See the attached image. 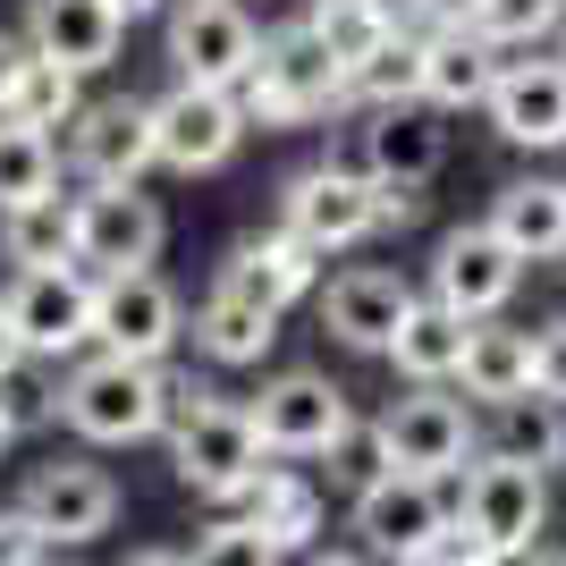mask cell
Masks as SVG:
<instances>
[{
  "instance_id": "1",
  "label": "cell",
  "mask_w": 566,
  "mask_h": 566,
  "mask_svg": "<svg viewBox=\"0 0 566 566\" xmlns=\"http://www.w3.org/2000/svg\"><path fill=\"white\" fill-rule=\"evenodd\" d=\"M60 423L94 449H136L169 423L161 398V364H127V355H85L69 380H60Z\"/></svg>"
},
{
  "instance_id": "2",
  "label": "cell",
  "mask_w": 566,
  "mask_h": 566,
  "mask_svg": "<svg viewBox=\"0 0 566 566\" xmlns=\"http://www.w3.org/2000/svg\"><path fill=\"white\" fill-rule=\"evenodd\" d=\"M331 102H338V60H331V43H322L305 18L280 25V34H262L254 69H245V85H237L245 127H305V118H322Z\"/></svg>"
},
{
  "instance_id": "3",
  "label": "cell",
  "mask_w": 566,
  "mask_h": 566,
  "mask_svg": "<svg viewBox=\"0 0 566 566\" xmlns=\"http://www.w3.org/2000/svg\"><path fill=\"white\" fill-rule=\"evenodd\" d=\"M254 415V440L262 457H338L355 440V406L338 380L322 373H280V380H262V398L245 406Z\"/></svg>"
},
{
  "instance_id": "4",
  "label": "cell",
  "mask_w": 566,
  "mask_h": 566,
  "mask_svg": "<svg viewBox=\"0 0 566 566\" xmlns=\"http://www.w3.org/2000/svg\"><path fill=\"white\" fill-rule=\"evenodd\" d=\"M9 331L25 355L43 364H69L76 347H94V271L85 262H43V271H18V287L0 296Z\"/></svg>"
},
{
  "instance_id": "5",
  "label": "cell",
  "mask_w": 566,
  "mask_h": 566,
  "mask_svg": "<svg viewBox=\"0 0 566 566\" xmlns=\"http://www.w3.org/2000/svg\"><path fill=\"white\" fill-rule=\"evenodd\" d=\"M245 144V111H237V94H220V85H169L161 102H153V161L178 169V178H203V169H220Z\"/></svg>"
},
{
  "instance_id": "6",
  "label": "cell",
  "mask_w": 566,
  "mask_h": 566,
  "mask_svg": "<svg viewBox=\"0 0 566 566\" xmlns=\"http://www.w3.org/2000/svg\"><path fill=\"white\" fill-rule=\"evenodd\" d=\"M542 516H549L542 473L516 465V457H482V465L465 473V499H457L449 524H465L491 558H524V549H533V533H542Z\"/></svg>"
},
{
  "instance_id": "7",
  "label": "cell",
  "mask_w": 566,
  "mask_h": 566,
  "mask_svg": "<svg viewBox=\"0 0 566 566\" xmlns=\"http://www.w3.org/2000/svg\"><path fill=\"white\" fill-rule=\"evenodd\" d=\"M169 465H178V482L203 499H229L245 473L262 465V440H254V415L229 398H203L195 415H178L169 423Z\"/></svg>"
},
{
  "instance_id": "8",
  "label": "cell",
  "mask_w": 566,
  "mask_h": 566,
  "mask_svg": "<svg viewBox=\"0 0 566 566\" xmlns=\"http://www.w3.org/2000/svg\"><path fill=\"white\" fill-rule=\"evenodd\" d=\"M373 449H380L389 473H423V482H440V473H465L473 415L457 398H440V389H415V398H398L389 415H380Z\"/></svg>"
},
{
  "instance_id": "9",
  "label": "cell",
  "mask_w": 566,
  "mask_h": 566,
  "mask_svg": "<svg viewBox=\"0 0 566 566\" xmlns=\"http://www.w3.org/2000/svg\"><path fill=\"white\" fill-rule=\"evenodd\" d=\"M178 296H169L161 271H111L94 280V347L127 355V364H161L169 338H178Z\"/></svg>"
},
{
  "instance_id": "10",
  "label": "cell",
  "mask_w": 566,
  "mask_h": 566,
  "mask_svg": "<svg viewBox=\"0 0 566 566\" xmlns=\"http://www.w3.org/2000/svg\"><path fill=\"white\" fill-rule=\"evenodd\" d=\"M254 18L237 9V0H178L169 9V60H178V76L187 85H220V94H237L245 85V69H254Z\"/></svg>"
},
{
  "instance_id": "11",
  "label": "cell",
  "mask_w": 566,
  "mask_h": 566,
  "mask_svg": "<svg viewBox=\"0 0 566 566\" xmlns=\"http://www.w3.org/2000/svg\"><path fill=\"white\" fill-rule=\"evenodd\" d=\"M161 203L136 187H94L76 195V262L94 271V280H111V271H153V254H161Z\"/></svg>"
},
{
  "instance_id": "12",
  "label": "cell",
  "mask_w": 566,
  "mask_h": 566,
  "mask_svg": "<svg viewBox=\"0 0 566 566\" xmlns=\"http://www.w3.org/2000/svg\"><path fill=\"white\" fill-rule=\"evenodd\" d=\"M516 280H524V262L491 237V220H473V229L440 237V262H431V305H449L457 322H491V313L516 296Z\"/></svg>"
},
{
  "instance_id": "13",
  "label": "cell",
  "mask_w": 566,
  "mask_h": 566,
  "mask_svg": "<svg viewBox=\"0 0 566 566\" xmlns=\"http://www.w3.org/2000/svg\"><path fill=\"white\" fill-rule=\"evenodd\" d=\"M69 161L85 187H136L153 169V102H85L69 118Z\"/></svg>"
},
{
  "instance_id": "14",
  "label": "cell",
  "mask_w": 566,
  "mask_h": 566,
  "mask_svg": "<svg viewBox=\"0 0 566 566\" xmlns=\"http://www.w3.org/2000/svg\"><path fill=\"white\" fill-rule=\"evenodd\" d=\"M25 524L43 533L51 549L60 542H102L111 533V516H118V482L102 465H34V482H25Z\"/></svg>"
},
{
  "instance_id": "15",
  "label": "cell",
  "mask_w": 566,
  "mask_h": 566,
  "mask_svg": "<svg viewBox=\"0 0 566 566\" xmlns=\"http://www.w3.org/2000/svg\"><path fill=\"white\" fill-rule=\"evenodd\" d=\"M482 111H491V127L507 144H524V153L566 144V60H499Z\"/></svg>"
},
{
  "instance_id": "16",
  "label": "cell",
  "mask_w": 566,
  "mask_h": 566,
  "mask_svg": "<svg viewBox=\"0 0 566 566\" xmlns=\"http://www.w3.org/2000/svg\"><path fill=\"white\" fill-rule=\"evenodd\" d=\"M313 280H322V254H313L296 229L245 237V245L220 262V296H237V305H254V313H287L296 296H313Z\"/></svg>"
},
{
  "instance_id": "17",
  "label": "cell",
  "mask_w": 566,
  "mask_h": 566,
  "mask_svg": "<svg viewBox=\"0 0 566 566\" xmlns=\"http://www.w3.org/2000/svg\"><path fill=\"white\" fill-rule=\"evenodd\" d=\"M440 524H449V507H440V482H423V473H389L380 465L373 482H355V533H364L380 558L423 549Z\"/></svg>"
},
{
  "instance_id": "18",
  "label": "cell",
  "mask_w": 566,
  "mask_h": 566,
  "mask_svg": "<svg viewBox=\"0 0 566 566\" xmlns=\"http://www.w3.org/2000/svg\"><path fill=\"white\" fill-rule=\"evenodd\" d=\"M280 229H296L313 254H338V245H364L373 237V178H355V169H305L280 203Z\"/></svg>"
},
{
  "instance_id": "19",
  "label": "cell",
  "mask_w": 566,
  "mask_h": 566,
  "mask_svg": "<svg viewBox=\"0 0 566 566\" xmlns=\"http://www.w3.org/2000/svg\"><path fill=\"white\" fill-rule=\"evenodd\" d=\"M127 43V18L111 0H34V25H25V51L60 60L69 76H102Z\"/></svg>"
},
{
  "instance_id": "20",
  "label": "cell",
  "mask_w": 566,
  "mask_h": 566,
  "mask_svg": "<svg viewBox=\"0 0 566 566\" xmlns=\"http://www.w3.org/2000/svg\"><path fill=\"white\" fill-rule=\"evenodd\" d=\"M406 305H415V287H406L398 271L355 262V271H338V280H331V296H322V322H331V338H347V347L380 355L389 338H398Z\"/></svg>"
},
{
  "instance_id": "21",
  "label": "cell",
  "mask_w": 566,
  "mask_h": 566,
  "mask_svg": "<svg viewBox=\"0 0 566 566\" xmlns=\"http://www.w3.org/2000/svg\"><path fill=\"white\" fill-rule=\"evenodd\" d=\"M220 507H245V516H229V524H254L271 549H313V533H322V491L287 465H254Z\"/></svg>"
},
{
  "instance_id": "22",
  "label": "cell",
  "mask_w": 566,
  "mask_h": 566,
  "mask_svg": "<svg viewBox=\"0 0 566 566\" xmlns=\"http://www.w3.org/2000/svg\"><path fill=\"white\" fill-rule=\"evenodd\" d=\"M491 237L516 262H558L566 254V178H516V187H499Z\"/></svg>"
},
{
  "instance_id": "23",
  "label": "cell",
  "mask_w": 566,
  "mask_h": 566,
  "mask_svg": "<svg viewBox=\"0 0 566 566\" xmlns=\"http://www.w3.org/2000/svg\"><path fill=\"white\" fill-rule=\"evenodd\" d=\"M457 380H465V398L482 406H516L533 398V338L507 331V322H465V355H457Z\"/></svg>"
},
{
  "instance_id": "24",
  "label": "cell",
  "mask_w": 566,
  "mask_h": 566,
  "mask_svg": "<svg viewBox=\"0 0 566 566\" xmlns=\"http://www.w3.org/2000/svg\"><path fill=\"white\" fill-rule=\"evenodd\" d=\"M499 76V43H482L473 25H431L423 34V102L440 111H482Z\"/></svg>"
},
{
  "instance_id": "25",
  "label": "cell",
  "mask_w": 566,
  "mask_h": 566,
  "mask_svg": "<svg viewBox=\"0 0 566 566\" xmlns=\"http://www.w3.org/2000/svg\"><path fill=\"white\" fill-rule=\"evenodd\" d=\"M338 102H364V111H389V102H423V34H380L364 60L338 69Z\"/></svg>"
},
{
  "instance_id": "26",
  "label": "cell",
  "mask_w": 566,
  "mask_h": 566,
  "mask_svg": "<svg viewBox=\"0 0 566 566\" xmlns=\"http://www.w3.org/2000/svg\"><path fill=\"white\" fill-rule=\"evenodd\" d=\"M364 161H373V178L423 187L431 169H440V127L423 118V102H389V111H373V127H364Z\"/></svg>"
},
{
  "instance_id": "27",
  "label": "cell",
  "mask_w": 566,
  "mask_h": 566,
  "mask_svg": "<svg viewBox=\"0 0 566 566\" xmlns=\"http://www.w3.org/2000/svg\"><path fill=\"white\" fill-rule=\"evenodd\" d=\"M389 364H398L415 389H440V380H457V355H465V322H457L449 305H406L398 338H389Z\"/></svg>"
},
{
  "instance_id": "28",
  "label": "cell",
  "mask_w": 566,
  "mask_h": 566,
  "mask_svg": "<svg viewBox=\"0 0 566 566\" xmlns=\"http://www.w3.org/2000/svg\"><path fill=\"white\" fill-rule=\"evenodd\" d=\"M0 254L18 271H43V262H76V195H34L18 212H0Z\"/></svg>"
},
{
  "instance_id": "29",
  "label": "cell",
  "mask_w": 566,
  "mask_h": 566,
  "mask_svg": "<svg viewBox=\"0 0 566 566\" xmlns=\"http://www.w3.org/2000/svg\"><path fill=\"white\" fill-rule=\"evenodd\" d=\"M271 338H280V313H254V305H237V296H220V287L195 313V347L212 355V364H262Z\"/></svg>"
},
{
  "instance_id": "30",
  "label": "cell",
  "mask_w": 566,
  "mask_h": 566,
  "mask_svg": "<svg viewBox=\"0 0 566 566\" xmlns=\"http://www.w3.org/2000/svg\"><path fill=\"white\" fill-rule=\"evenodd\" d=\"M85 76H69L60 60H43V51H25V69H18V85H9V102H0V118H18V127H69L76 111H85V94H76Z\"/></svg>"
},
{
  "instance_id": "31",
  "label": "cell",
  "mask_w": 566,
  "mask_h": 566,
  "mask_svg": "<svg viewBox=\"0 0 566 566\" xmlns=\"http://www.w3.org/2000/svg\"><path fill=\"white\" fill-rule=\"evenodd\" d=\"M51 187H60V136L0 118V212H18V203H34Z\"/></svg>"
},
{
  "instance_id": "32",
  "label": "cell",
  "mask_w": 566,
  "mask_h": 566,
  "mask_svg": "<svg viewBox=\"0 0 566 566\" xmlns=\"http://www.w3.org/2000/svg\"><path fill=\"white\" fill-rule=\"evenodd\" d=\"M0 423L9 431L60 423V380H51L43 355H9V364H0Z\"/></svg>"
},
{
  "instance_id": "33",
  "label": "cell",
  "mask_w": 566,
  "mask_h": 566,
  "mask_svg": "<svg viewBox=\"0 0 566 566\" xmlns=\"http://www.w3.org/2000/svg\"><path fill=\"white\" fill-rule=\"evenodd\" d=\"M499 415H507V449L499 457H516V465H533V473H549L566 457V406L516 398V406H499Z\"/></svg>"
},
{
  "instance_id": "34",
  "label": "cell",
  "mask_w": 566,
  "mask_h": 566,
  "mask_svg": "<svg viewBox=\"0 0 566 566\" xmlns=\"http://www.w3.org/2000/svg\"><path fill=\"white\" fill-rule=\"evenodd\" d=\"M558 18H566V0H473V18H465V25L482 34V43L507 51V43H542Z\"/></svg>"
},
{
  "instance_id": "35",
  "label": "cell",
  "mask_w": 566,
  "mask_h": 566,
  "mask_svg": "<svg viewBox=\"0 0 566 566\" xmlns=\"http://www.w3.org/2000/svg\"><path fill=\"white\" fill-rule=\"evenodd\" d=\"M305 25L322 34V43H331L338 69H347V60H364V51H373L398 18H389V9H305Z\"/></svg>"
},
{
  "instance_id": "36",
  "label": "cell",
  "mask_w": 566,
  "mask_h": 566,
  "mask_svg": "<svg viewBox=\"0 0 566 566\" xmlns=\"http://www.w3.org/2000/svg\"><path fill=\"white\" fill-rule=\"evenodd\" d=\"M187 566H280V549L262 542L254 524H212L203 542H195V558Z\"/></svg>"
},
{
  "instance_id": "37",
  "label": "cell",
  "mask_w": 566,
  "mask_h": 566,
  "mask_svg": "<svg viewBox=\"0 0 566 566\" xmlns=\"http://www.w3.org/2000/svg\"><path fill=\"white\" fill-rule=\"evenodd\" d=\"M398 566H499V558H491V549H482V542H473L465 524H440V533H431L423 549H406Z\"/></svg>"
},
{
  "instance_id": "38",
  "label": "cell",
  "mask_w": 566,
  "mask_h": 566,
  "mask_svg": "<svg viewBox=\"0 0 566 566\" xmlns=\"http://www.w3.org/2000/svg\"><path fill=\"white\" fill-rule=\"evenodd\" d=\"M533 398L566 406V322H549V331H533Z\"/></svg>"
},
{
  "instance_id": "39",
  "label": "cell",
  "mask_w": 566,
  "mask_h": 566,
  "mask_svg": "<svg viewBox=\"0 0 566 566\" xmlns=\"http://www.w3.org/2000/svg\"><path fill=\"white\" fill-rule=\"evenodd\" d=\"M51 542L25 524V507H0V566H43Z\"/></svg>"
},
{
  "instance_id": "40",
  "label": "cell",
  "mask_w": 566,
  "mask_h": 566,
  "mask_svg": "<svg viewBox=\"0 0 566 566\" xmlns=\"http://www.w3.org/2000/svg\"><path fill=\"white\" fill-rule=\"evenodd\" d=\"M423 212V187H398V178H373V229H406Z\"/></svg>"
},
{
  "instance_id": "41",
  "label": "cell",
  "mask_w": 566,
  "mask_h": 566,
  "mask_svg": "<svg viewBox=\"0 0 566 566\" xmlns=\"http://www.w3.org/2000/svg\"><path fill=\"white\" fill-rule=\"evenodd\" d=\"M18 69H25V43L0 25V102H9V85H18Z\"/></svg>"
},
{
  "instance_id": "42",
  "label": "cell",
  "mask_w": 566,
  "mask_h": 566,
  "mask_svg": "<svg viewBox=\"0 0 566 566\" xmlns=\"http://www.w3.org/2000/svg\"><path fill=\"white\" fill-rule=\"evenodd\" d=\"M415 18H431V25H465V18H473V0H415Z\"/></svg>"
},
{
  "instance_id": "43",
  "label": "cell",
  "mask_w": 566,
  "mask_h": 566,
  "mask_svg": "<svg viewBox=\"0 0 566 566\" xmlns=\"http://www.w3.org/2000/svg\"><path fill=\"white\" fill-rule=\"evenodd\" d=\"M305 566H373V558H355V549H313Z\"/></svg>"
},
{
  "instance_id": "44",
  "label": "cell",
  "mask_w": 566,
  "mask_h": 566,
  "mask_svg": "<svg viewBox=\"0 0 566 566\" xmlns=\"http://www.w3.org/2000/svg\"><path fill=\"white\" fill-rule=\"evenodd\" d=\"M127 566H187L178 549H144V558H127Z\"/></svg>"
},
{
  "instance_id": "45",
  "label": "cell",
  "mask_w": 566,
  "mask_h": 566,
  "mask_svg": "<svg viewBox=\"0 0 566 566\" xmlns=\"http://www.w3.org/2000/svg\"><path fill=\"white\" fill-rule=\"evenodd\" d=\"M118 18H153V9H161V0H111Z\"/></svg>"
},
{
  "instance_id": "46",
  "label": "cell",
  "mask_w": 566,
  "mask_h": 566,
  "mask_svg": "<svg viewBox=\"0 0 566 566\" xmlns=\"http://www.w3.org/2000/svg\"><path fill=\"white\" fill-rule=\"evenodd\" d=\"M9 355H25V347H18V331H9V313H0V364H9Z\"/></svg>"
},
{
  "instance_id": "47",
  "label": "cell",
  "mask_w": 566,
  "mask_h": 566,
  "mask_svg": "<svg viewBox=\"0 0 566 566\" xmlns=\"http://www.w3.org/2000/svg\"><path fill=\"white\" fill-rule=\"evenodd\" d=\"M313 9H389V0H313Z\"/></svg>"
},
{
  "instance_id": "48",
  "label": "cell",
  "mask_w": 566,
  "mask_h": 566,
  "mask_svg": "<svg viewBox=\"0 0 566 566\" xmlns=\"http://www.w3.org/2000/svg\"><path fill=\"white\" fill-rule=\"evenodd\" d=\"M9 440H18V431H9V423H0V449H9Z\"/></svg>"
},
{
  "instance_id": "49",
  "label": "cell",
  "mask_w": 566,
  "mask_h": 566,
  "mask_svg": "<svg viewBox=\"0 0 566 566\" xmlns=\"http://www.w3.org/2000/svg\"><path fill=\"white\" fill-rule=\"evenodd\" d=\"M549 566H566V549H558V558H549Z\"/></svg>"
}]
</instances>
